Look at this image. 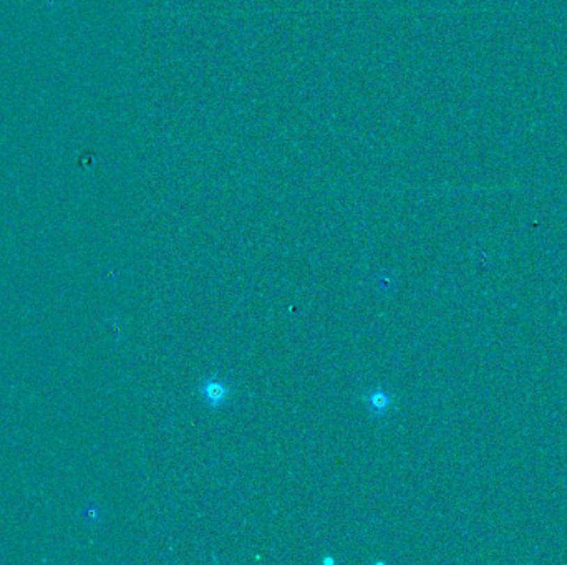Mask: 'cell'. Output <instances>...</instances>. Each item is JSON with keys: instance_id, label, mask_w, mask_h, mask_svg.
Returning <instances> with one entry per match:
<instances>
[{"instance_id": "obj_1", "label": "cell", "mask_w": 567, "mask_h": 565, "mask_svg": "<svg viewBox=\"0 0 567 565\" xmlns=\"http://www.w3.org/2000/svg\"><path fill=\"white\" fill-rule=\"evenodd\" d=\"M206 396L212 403H221L222 398L226 396V392L219 383H209L206 387Z\"/></svg>"}]
</instances>
